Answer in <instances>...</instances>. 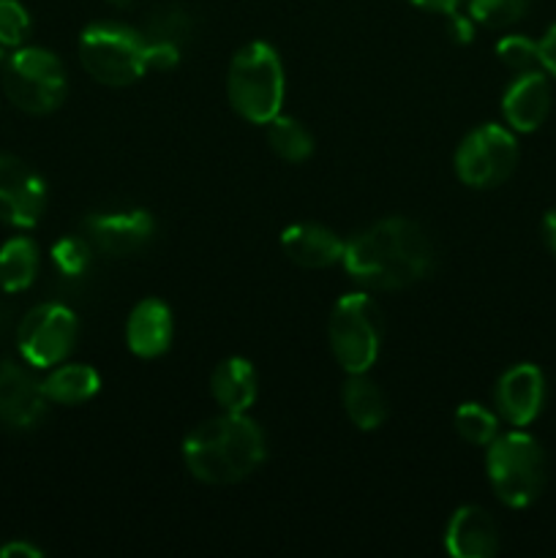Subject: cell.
<instances>
[{
  "mask_svg": "<svg viewBox=\"0 0 556 558\" xmlns=\"http://www.w3.org/2000/svg\"><path fill=\"white\" fill-rule=\"evenodd\" d=\"M343 409L354 428L376 430L387 420V398L368 374H349L343 385Z\"/></svg>",
  "mask_w": 556,
  "mask_h": 558,
  "instance_id": "d6986e66",
  "label": "cell"
},
{
  "mask_svg": "<svg viewBox=\"0 0 556 558\" xmlns=\"http://www.w3.org/2000/svg\"><path fill=\"white\" fill-rule=\"evenodd\" d=\"M44 550L38 545L27 543V539H11V543L0 545V558H41Z\"/></svg>",
  "mask_w": 556,
  "mask_h": 558,
  "instance_id": "1f68e13d",
  "label": "cell"
},
{
  "mask_svg": "<svg viewBox=\"0 0 556 558\" xmlns=\"http://www.w3.org/2000/svg\"><path fill=\"white\" fill-rule=\"evenodd\" d=\"M496 412L512 428H527L545 407V376L537 365L518 363L496 381Z\"/></svg>",
  "mask_w": 556,
  "mask_h": 558,
  "instance_id": "4fadbf2b",
  "label": "cell"
},
{
  "mask_svg": "<svg viewBox=\"0 0 556 558\" xmlns=\"http://www.w3.org/2000/svg\"><path fill=\"white\" fill-rule=\"evenodd\" d=\"M543 238H545V243H548L551 254L556 256V207H554V210L545 213V218H543Z\"/></svg>",
  "mask_w": 556,
  "mask_h": 558,
  "instance_id": "836d02e7",
  "label": "cell"
},
{
  "mask_svg": "<svg viewBox=\"0 0 556 558\" xmlns=\"http://www.w3.org/2000/svg\"><path fill=\"white\" fill-rule=\"evenodd\" d=\"M434 262L436 248L428 232L412 218L392 216L349 238L341 265L360 287L396 292L425 281Z\"/></svg>",
  "mask_w": 556,
  "mask_h": 558,
  "instance_id": "6da1fadb",
  "label": "cell"
},
{
  "mask_svg": "<svg viewBox=\"0 0 556 558\" xmlns=\"http://www.w3.org/2000/svg\"><path fill=\"white\" fill-rule=\"evenodd\" d=\"M0 69H3V47H0Z\"/></svg>",
  "mask_w": 556,
  "mask_h": 558,
  "instance_id": "d590c367",
  "label": "cell"
},
{
  "mask_svg": "<svg viewBox=\"0 0 556 558\" xmlns=\"http://www.w3.org/2000/svg\"><path fill=\"white\" fill-rule=\"evenodd\" d=\"M452 423H456L458 436L474 447H488L499 436V417L483 403H461Z\"/></svg>",
  "mask_w": 556,
  "mask_h": 558,
  "instance_id": "603a6c76",
  "label": "cell"
},
{
  "mask_svg": "<svg viewBox=\"0 0 556 558\" xmlns=\"http://www.w3.org/2000/svg\"><path fill=\"white\" fill-rule=\"evenodd\" d=\"M445 550L452 558H491L499 550V526L494 515L478 505L452 512L445 529Z\"/></svg>",
  "mask_w": 556,
  "mask_h": 558,
  "instance_id": "9a60e30c",
  "label": "cell"
},
{
  "mask_svg": "<svg viewBox=\"0 0 556 558\" xmlns=\"http://www.w3.org/2000/svg\"><path fill=\"white\" fill-rule=\"evenodd\" d=\"M529 11V0H469L467 14L474 25H483L488 31H505L521 22Z\"/></svg>",
  "mask_w": 556,
  "mask_h": 558,
  "instance_id": "d4e9b609",
  "label": "cell"
},
{
  "mask_svg": "<svg viewBox=\"0 0 556 558\" xmlns=\"http://www.w3.org/2000/svg\"><path fill=\"white\" fill-rule=\"evenodd\" d=\"M194 33V20H191L189 11L183 5H158L150 16H147L145 36L156 38V41H172L178 47H183L185 41Z\"/></svg>",
  "mask_w": 556,
  "mask_h": 558,
  "instance_id": "cb8c5ba5",
  "label": "cell"
},
{
  "mask_svg": "<svg viewBox=\"0 0 556 558\" xmlns=\"http://www.w3.org/2000/svg\"><path fill=\"white\" fill-rule=\"evenodd\" d=\"M551 101H554V93H551L545 71H527V74H518L501 96V114L512 131L532 134L548 118Z\"/></svg>",
  "mask_w": 556,
  "mask_h": 558,
  "instance_id": "5bb4252c",
  "label": "cell"
},
{
  "mask_svg": "<svg viewBox=\"0 0 556 558\" xmlns=\"http://www.w3.org/2000/svg\"><path fill=\"white\" fill-rule=\"evenodd\" d=\"M447 20V36L452 38L456 44H472L474 41V31H478V25H474V20L469 14H461V11H452V14L445 16Z\"/></svg>",
  "mask_w": 556,
  "mask_h": 558,
  "instance_id": "f546056e",
  "label": "cell"
},
{
  "mask_svg": "<svg viewBox=\"0 0 556 558\" xmlns=\"http://www.w3.org/2000/svg\"><path fill=\"white\" fill-rule=\"evenodd\" d=\"M210 392L221 412L249 414L259 396V376L245 357H227L213 371Z\"/></svg>",
  "mask_w": 556,
  "mask_h": 558,
  "instance_id": "ac0fdd59",
  "label": "cell"
},
{
  "mask_svg": "<svg viewBox=\"0 0 556 558\" xmlns=\"http://www.w3.org/2000/svg\"><path fill=\"white\" fill-rule=\"evenodd\" d=\"M41 387L49 403L76 407V403H85L96 396L98 387H101V376L93 365H55V371L41 381Z\"/></svg>",
  "mask_w": 556,
  "mask_h": 558,
  "instance_id": "ffe728a7",
  "label": "cell"
},
{
  "mask_svg": "<svg viewBox=\"0 0 556 558\" xmlns=\"http://www.w3.org/2000/svg\"><path fill=\"white\" fill-rule=\"evenodd\" d=\"M518 167V142L512 129L485 123L469 131L456 150V172L469 189H496Z\"/></svg>",
  "mask_w": 556,
  "mask_h": 558,
  "instance_id": "ba28073f",
  "label": "cell"
},
{
  "mask_svg": "<svg viewBox=\"0 0 556 558\" xmlns=\"http://www.w3.org/2000/svg\"><path fill=\"white\" fill-rule=\"evenodd\" d=\"M3 90L27 114H49L65 101L69 74L63 60L44 47H16L3 63Z\"/></svg>",
  "mask_w": 556,
  "mask_h": 558,
  "instance_id": "52a82bcc",
  "label": "cell"
},
{
  "mask_svg": "<svg viewBox=\"0 0 556 558\" xmlns=\"http://www.w3.org/2000/svg\"><path fill=\"white\" fill-rule=\"evenodd\" d=\"M287 76L281 54L267 41H251L232 54L227 71V96L234 112L256 125L281 114Z\"/></svg>",
  "mask_w": 556,
  "mask_h": 558,
  "instance_id": "3957f363",
  "label": "cell"
},
{
  "mask_svg": "<svg viewBox=\"0 0 556 558\" xmlns=\"http://www.w3.org/2000/svg\"><path fill=\"white\" fill-rule=\"evenodd\" d=\"M343 248H347V240L322 223H292L281 234V251L287 259L305 270H327L338 265L343 259Z\"/></svg>",
  "mask_w": 556,
  "mask_h": 558,
  "instance_id": "e0dca14e",
  "label": "cell"
},
{
  "mask_svg": "<svg viewBox=\"0 0 556 558\" xmlns=\"http://www.w3.org/2000/svg\"><path fill=\"white\" fill-rule=\"evenodd\" d=\"M93 251L96 248H93V243L85 234H69V238H60L52 245V262L63 276L80 278L90 267Z\"/></svg>",
  "mask_w": 556,
  "mask_h": 558,
  "instance_id": "484cf974",
  "label": "cell"
},
{
  "mask_svg": "<svg viewBox=\"0 0 556 558\" xmlns=\"http://www.w3.org/2000/svg\"><path fill=\"white\" fill-rule=\"evenodd\" d=\"M38 267H41L38 245L25 234L5 240L0 245V289L3 292H25L36 281Z\"/></svg>",
  "mask_w": 556,
  "mask_h": 558,
  "instance_id": "44dd1931",
  "label": "cell"
},
{
  "mask_svg": "<svg viewBox=\"0 0 556 558\" xmlns=\"http://www.w3.org/2000/svg\"><path fill=\"white\" fill-rule=\"evenodd\" d=\"M47 207L41 174L22 158L0 153V221L16 229H33Z\"/></svg>",
  "mask_w": 556,
  "mask_h": 558,
  "instance_id": "30bf717a",
  "label": "cell"
},
{
  "mask_svg": "<svg viewBox=\"0 0 556 558\" xmlns=\"http://www.w3.org/2000/svg\"><path fill=\"white\" fill-rule=\"evenodd\" d=\"M31 36V14L20 0H0V47H22Z\"/></svg>",
  "mask_w": 556,
  "mask_h": 558,
  "instance_id": "83f0119b",
  "label": "cell"
},
{
  "mask_svg": "<svg viewBox=\"0 0 556 558\" xmlns=\"http://www.w3.org/2000/svg\"><path fill=\"white\" fill-rule=\"evenodd\" d=\"M147 36L120 22H93L80 36V63L96 82L125 87L142 80Z\"/></svg>",
  "mask_w": 556,
  "mask_h": 558,
  "instance_id": "5b68a950",
  "label": "cell"
},
{
  "mask_svg": "<svg viewBox=\"0 0 556 558\" xmlns=\"http://www.w3.org/2000/svg\"><path fill=\"white\" fill-rule=\"evenodd\" d=\"M145 63H147V71H172L174 65L180 63V47L172 41H156V38H147Z\"/></svg>",
  "mask_w": 556,
  "mask_h": 558,
  "instance_id": "f1b7e54d",
  "label": "cell"
},
{
  "mask_svg": "<svg viewBox=\"0 0 556 558\" xmlns=\"http://www.w3.org/2000/svg\"><path fill=\"white\" fill-rule=\"evenodd\" d=\"M109 5H114V9H125V5H131L134 0H107Z\"/></svg>",
  "mask_w": 556,
  "mask_h": 558,
  "instance_id": "e575fe53",
  "label": "cell"
},
{
  "mask_svg": "<svg viewBox=\"0 0 556 558\" xmlns=\"http://www.w3.org/2000/svg\"><path fill=\"white\" fill-rule=\"evenodd\" d=\"M496 58L516 74H527V71L543 69L540 65V41H532L521 33H510V36L499 38L496 44Z\"/></svg>",
  "mask_w": 556,
  "mask_h": 558,
  "instance_id": "4316f807",
  "label": "cell"
},
{
  "mask_svg": "<svg viewBox=\"0 0 556 558\" xmlns=\"http://www.w3.org/2000/svg\"><path fill=\"white\" fill-rule=\"evenodd\" d=\"M485 450V472L501 505L512 510L534 505L548 474L543 445L532 434L516 428L496 436Z\"/></svg>",
  "mask_w": 556,
  "mask_h": 558,
  "instance_id": "277c9868",
  "label": "cell"
},
{
  "mask_svg": "<svg viewBox=\"0 0 556 558\" xmlns=\"http://www.w3.org/2000/svg\"><path fill=\"white\" fill-rule=\"evenodd\" d=\"M267 458L259 423L249 414L223 412L202 420L183 439V463L200 483L234 485L256 472Z\"/></svg>",
  "mask_w": 556,
  "mask_h": 558,
  "instance_id": "7a4b0ae2",
  "label": "cell"
},
{
  "mask_svg": "<svg viewBox=\"0 0 556 558\" xmlns=\"http://www.w3.org/2000/svg\"><path fill=\"white\" fill-rule=\"evenodd\" d=\"M47 407L41 381L20 363L0 360V423L11 430H33L47 417Z\"/></svg>",
  "mask_w": 556,
  "mask_h": 558,
  "instance_id": "7c38bea8",
  "label": "cell"
},
{
  "mask_svg": "<svg viewBox=\"0 0 556 558\" xmlns=\"http://www.w3.org/2000/svg\"><path fill=\"white\" fill-rule=\"evenodd\" d=\"M267 142H270V150L289 163L309 161L311 153H314L311 131L289 114H276L267 123Z\"/></svg>",
  "mask_w": 556,
  "mask_h": 558,
  "instance_id": "7402d4cb",
  "label": "cell"
},
{
  "mask_svg": "<svg viewBox=\"0 0 556 558\" xmlns=\"http://www.w3.org/2000/svg\"><path fill=\"white\" fill-rule=\"evenodd\" d=\"M412 5H418V9L423 11H436V14L447 16L452 14V11H458V5L463 3V0H409Z\"/></svg>",
  "mask_w": 556,
  "mask_h": 558,
  "instance_id": "d6a6232c",
  "label": "cell"
},
{
  "mask_svg": "<svg viewBox=\"0 0 556 558\" xmlns=\"http://www.w3.org/2000/svg\"><path fill=\"white\" fill-rule=\"evenodd\" d=\"M385 336V319L374 300L365 292L343 294L333 305L327 338L333 357L347 374H368L374 368Z\"/></svg>",
  "mask_w": 556,
  "mask_h": 558,
  "instance_id": "8992f818",
  "label": "cell"
},
{
  "mask_svg": "<svg viewBox=\"0 0 556 558\" xmlns=\"http://www.w3.org/2000/svg\"><path fill=\"white\" fill-rule=\"evenodd\" d=\"M540 65H543L545 74L556 76V22L540 41Z\"/></svg>",
  "mask_w": 556,
  "mask_h": 558,
  "instance_id": "4dcf8cb0",
  "label": "cell"
},
{
  "mask_svg": "<svg viewBox=\"0 0 556 558\" xmlns=\"http://www.w3.org/2000/svg\"><path fill=\"white\" fill-rule=\"evenodd\" d=\"M76 336L80 322L69 305L41 303L27 311L16 327V347L33 368H55L74 352Z\"/></svg>",
  "mask_w": 556,
  "mask_h": 558,
  "instance_id": "9c48e42d",
  "label": "cell"
},
{
  "mask_svg": "<svg viewBox=\"0 0 556 558\" xmlns=\"http://www.w3.org/2000/svg\"><path fill=\"white\" fill-rule=\"evenodd\" d=\"M174 336L172 311L164 300L145 298L134 305L125 322V343L142 360H156L169 352Z\"/></svg>",
  "mask_w": 556,
  "mask_h": 558,
  "instance_id": "2e32d148",
  "label": "cell"
},
{
  "mask_svg": "<svg viewBox=\"0 0 556 558\" xmlns=\"http://www.w3.org/2000/svg\"><path fill=\"white\" fill-rule=\"evenodd\" d=\"M82 234L93 243V248L107 256H131L145 248L156 234V221L147 210L90 213L82 221Z\"/></svg>",
  "mask_w": 556,
  "mask_h": 558,
  "instance_id": "8fae6325",
  "label": "cell"
}]
</instances>
